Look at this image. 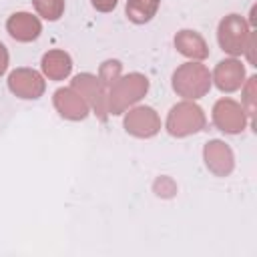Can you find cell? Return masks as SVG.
I'll list each match as a JSON object with an SVG mask.
<instances>
[{
    "label": "cell",
    "instance_id": "1",
    "mask_svg": "<svg viewBox=\"0 0 257 257\" xmlns=\"http://www.w3.org/2000/svg\"><path fill=\"white\" fill-rule=\"evenodd\" d=\"M211 72L201 62H185L173 72V90L185 100H197L211 88Z\"/></svg>",
    "mask_w": 257,
    "mask_h": 257
},
{
    "label": "cell",
    "instance_id": "2",
    "mask_svg": "<svg viewBox=\"0 0 257 257\" xmlns=\"http://www.w3.org/2000/svg\"><path fill=\"white\" fill-rule=\"evenodd\" d=\"M149 90V80L145 74L131 72L126 76H118L116 82L110 86L106 98V110L110 114H122L128 106L139 102Z\"/></svg>",
    "mask_w": 257,
    "mask_h": 257
},
{
    "label": "cell",
    "instance_id": "3",
    "mask_svg": "<svg viewBox=\"0 0 257 257\" xmlns=\"http://www.w3.org/2000/svg\"><path fill=\"white\" fill-rule=\"evenodd\" d=\"M207 124L205 112L199 104L193 100H183L177 102L167 116V131L173 137H189L199 131H203Z\"/></svg>",
    "mask_w": 257,
    "mask_h": 257
},
{
    "label": "cell",
    "instance_id": "4",
    "mask_svg": "<svg viewBox=\"0 0 257 257\" xmlns=\"http://www.w3.org/2000/svg\"><path fill=\"white\" fill-rule=\"evenodd\" d=\"M249 26L243 16L239 14H227L217 28V40L223 52L231 56H241L245 52L247 40H249Z\"/></svg>",
    "mask_w": 257,
    "mask_h": 257
},
{
    "label": "cell",
    "instance_id": "5",
    "mask_svg": "<svg viewBox=\"0 0 257 257\" xmlns=\"http://www.w3.org/2000/svg\"><path fill=\"white\" fill-rule=\"evenodd\" d=\"M213 122L225 135H237L247 124V112L237 100L221 98L213 106Z\"/></svg>",
    "mask_w": 257,
    "mask_h": 257
},
{
    "label": "cell",
    "instance_id": "6",
    "mask_svg": "<svg viewBox=\"0 0 257 257\" xmlns=\"http://www.w3.org/2000/svg\"><path fill=\"white\" fill-rule=\"evenodd\" d=\"M124 131L137 139H151L161 131V118L151 106H135L124 116Z\"/></svg>",
    "mask_w": 257,
    "mask_h": 257
},
{
    "label": "cell",
    "instance_id": "7",
    "mask_svg": "<svg viewBox=\"0 0 257 257\" xmlns=\"http://www.w3.org/2000/svg\"><path fill=\"white\" fill-rule=\"evenodd\" d=\"M8 88L12 94H16L20 98L34 100V98H40L44 94L46 82L32 68H16L8 76Z\"/></svg>",
    "mask_w": 257,
    "mask_h": 257
},
{
    "label": "cell",
    "instance_id": "8",
    "mask_svg": "<svg viewBox=\"0 0 257 257\" xmlns=\"http://www.w3.org/2000/svg\"><path fill=\"white\" fill-rule=\"evenodd\" d=\"M70 86L88 102V106L94 110V114L104 122L106 120V114H108V110H106V102H104V98L100 96V86H98V76H94V74H88V72H84V74H78V76H74L72 78V82H70Z\"/></svg>",
    "mask_w": 257,
    "mask_h": 257
},
{
    "label": "cell",
    "instance_id": "9",
    "mask_svg": "<svg viewBox=\"0 0 257 257\" xmlns=\"http://www.w3.org/2000/svg\"><path fill=\"white\" fill-rule=\"evenodd\" d=\"M54 108L58 110V114L62 118H68V120H82L86 118V114L90 112V106L88 102L72 88V86H66V88H58L54 92Z\"/></svg>",
    "mask_w": 257,
    "mask_h": 257
},
{
    "label": "cell",
    "instance_id": "10",
    "mask_svg": "<svg viewBox=\"0 0 257 257\" xmlns=\"http://www.w3.org/2000/svg\"><path fill=\"white\" fill-rule=\"evenodd\" d=\"M203 159H205V165L207 169L217 175V177H227L233 167H235V157H233V151L229 149V145H225L223 141L215 139V141H209L203 149Z\"/></svg>",
    "mask_w": 257,
    "mask_h": 257
},
{
    "label": "cell",
    "instance_id": "11",
    "mask_svg": "<svg viewBox=\"0 0 257 257\" xmlns=\"http://www.w3.org/2000/svg\"><path fill=\"white\" fill-rule=\"evenodd\" d=\"M211 80L221 92H235L245 82V68L237 58H225L215 66Z\"/></svg>",
    "mask_w": 257,
    "mask_h": 257
},
{
    "label": "cell",
    "instance_id": "12",
    "mask_svg": "<svg viewBox=\"0 0 257 257\" xmlns=\"http://www.w3.org/2000/svg\"><path fill=\"white\" fill-rule=\"evenodd\" d=\"M6 30L8 34L18 40V42H32L40 36L42 32V24L36 16H32L30 12H16L8 18L6 22Z\"/></svg>",
    "mask_w": 257,
    "mask_h": 257
},
{
    "label": "cell",
    "instance_id": "13",
    "mask_svg": "<svg viewBox=\"0 0 257 257\" xmlns=\"http://www.w3.org/2000/svg\"><path fill=\"white\" fill-rule=\"evenodd\" d=\"M175 48L183 56H187L191 60H203V58L209 56V46H207L205 38L199 32H195V30H181V32H177Z\"/></svg>",
    "mask_w": 257,
    "mask_h": 257
},
{
    "label": "cell",
    "instance_id": "14",
    "mask_svg": "<svg viewBox=\"0 0 257 257\" xmlns=\"http://www.w3.org/2000/svg\"><path fill=\"white\" fill-rule=\"evenodd\" d=\"M40 66L50 80H64L72 70V58L64 50H48L42 56Z\"/></svg>",
    "mask_w": 257,
    "mask_h": 257
},
{
    "label": "cell",
    "instance_id": "15",
    "mask_svg": "<svg viewBox=\"0 0 257 257\" xmlns=\"http://www.w3.org/2000/svg\"><path fill=\"white\" fill-rule=\"evenodd\" d=\"M159 2L161 0H128L126 2V18L133 24H145L157 14Z\"/></svg>",
    "mask_w": 257,
    "mask_h": 257
},
{
    "label": "cell",
    "instance_id": "16",
    "mask_svg": "<svg viewBox=\"0 0 257 257\" xmlns=\"http://www.w3.org/2000/svg\"><path fill=\"white\" fill-rule=\"evenodd\" d=\"M120 76V62L118 60H106L100 64V70H98V86H100V96L108 98V92H110V86L116 82V78Z\"/></svg>",
    "mask_w": 257,
    "mask_h": 257
},
{
    "label": "cell",
    "instance_id": "17",
    "mask_svg": "<svg viewBox=\"0 0 257 257\" xmlns=\"http://www.w3.org/2000/svg\"><path fill=\"white\" fill-rule=\"evenodd\" d=\"M34 10L44 18V20H58L64 12V0H32Z\"/></svg>",
    "mask_w": 257,
    "mask_h": 257
},
{
    "label": "cell",
    "instance_id": "18",
    "mask_svg": "<svg viewBox=\"0 0 257 257\" xmlns=\"http://www.w3.org/2000/svg\"><path fill=\"white\" fill-rule=\"evenodd\" d=\"M153 189H155V193H157L159 197H163V199H171V197H175V193H177V185H175V181H173L171 177H159V179L155 181Z\"/></svg>",
    "mask_w": 257,
    "mask_h": 257
},
{
    "label": "cell",
    "instance_id": "19",
    "mask_svg": "<svg viewBox=\"0 0 257 257\" xmlns=\"http://www.w3.org/2000/svg\"><path fill=\"white\" fill-rule=\"evenodd\" d=\"M255 76H251V78H247V84L243 82V102H245V112H247V116H253V110H255Z\"/></svg>",
    "mask_w": 257,
    "mask_h": 257
},
{
    "label": "cell",
    "instance_id": "20",
    "mask_svg": "<svg viewBox=\"0 0 257 257\" xmlns=\"http://www.w3.org/2000/svg\"><path fill=\"white\" fill-rule=\"evenodd\" d=\"M90 2L98 12H112L118 4V0H90Z\"/></svg>",
    "mask_w": 257,
    "mask_h": 257
},
{
    "label": "cell",
    "instance_id": "21",
    "mask_svg": "<svg viewBox=\"0 0 257 257\" xmlns=\"http://www.w3.org/2000/svg\"><path fill=\"white\" fill-rule=\"evenodd\" d=\"M6 68H8V50H6V46L0 42V76L6 72Z\"/></svg>",
    "mask_w": 257,
    "mask_h": 257
}]
</instances>
